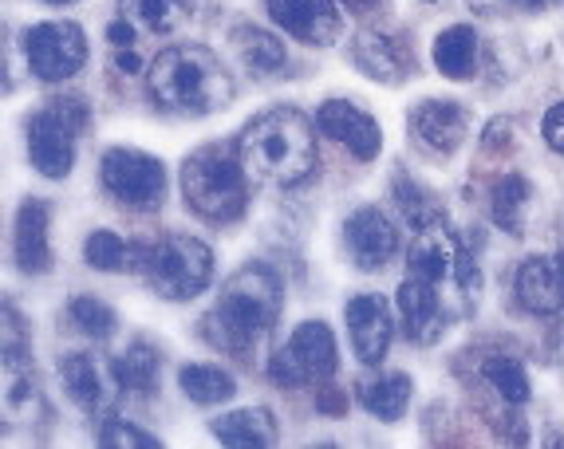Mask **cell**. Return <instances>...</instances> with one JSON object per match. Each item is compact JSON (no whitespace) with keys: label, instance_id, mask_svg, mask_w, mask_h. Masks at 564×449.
Returning a JSON list of instances; mask_svg holds the SVG:
<instances>
[{"label":"cell","instance_id":"6da1fadb","mask_svg":"<svg viewBox=\"0 0 564 449\" xmlns=\"http://www.w3.org/2000/svg\"><path fill=\"white\" fill-rule=\"evenodd\" d=\"M237 150H241L249 178L261 182V186L292 189L316 169V134H312V122L301 111H289V107L257 114L245 127Z\"/></svg>","mask_w":564,"mask_h":449},{"label":"cell","instance_id":"7a4b0ae2","mask_svg":"<svg viewBox=\"0 0 564 449\" xmlns=\"http://www.w3.org/2000/svg\"><path fill=\"white\" fill-rule=\"evenodd\" d=\"M276 319H281V281L269 269L253 264L221 288L206 319V336L229 355H249L257 339L276 328Z\"/></svg>","mask_w":564,"mask_h":449},{"label":"cell","instance_id":"3957f363","mask_svg":"<svg viewBox=\"0 0 564 449\" xmlns=\"http://www.w3.org/2000/svg\"><path fill=\"white\" fill-rule=\"evenodd\" d=\"M151 99L174 114H214L234 103V75L206 47H166L151 64Z\"/></svg>","mask_w":564,"mask_h":449},{"label":"cell","instance_id":"277c9868","mask_svg":"<svg viewBox=\"0 0 564 449\" xmlns=\"http://www.w3.org/2000/svg\"><path fill=\"white\" fill-rule=\"evenodd\" d=\"M127 269L139 272L162 299H194L214 281V253L198 237L170 233L154 244H134Z\"/></svg>","mask_w":564,"mask_h":449},{"label":"cell","instance_id":"5b68a950","mask_svg":"<svg viewBox=\"0 0 564 449\" xmlns=\"http://www.w3.org/2000/svg\"><path fill=\"white\" fill-rule=\"evenodd\" d=\"M249 169H245L241 154H229V146H202L198 154H189L182 166V194H186L189 209L206 221H237L249 206Z\"/></svg>","mask_w":564,"mask_h":449},{"label":"cell","instance_id":"8992f818","mask_svg":"<svg viewBox=\"0 0 564 449\" xmlns=\"http://www.w3.org/2000/svg\"><path fill=\"white\" fill-rule=\"evenodd\" d=\"M87 122L79 99H59L29 119V158L44 178H67L76 166V139Z\"/></svg>","mask_w":564,"mask_h":449},{"label":"cell","instance_id":"52a82bcc","mask_svg":"<svg viewBox=\"0 0 564 449\" xmlns=\"http://www.w3.org/2000/svg\"><path fill=\"white\" fill-rule=\"evenodd\" d=\"M339 366L336 355V336H332L328 324L321 319H308L301 328L292 331L289 343L269 359V379L284 391L292 386H304V383H328L332 374Z\"/></svg>","mask_w":564,"mask_h":449},{"label":"cell","instance_id":"ba28073f","mask_svg":"<svg viewBox=\"0 0 564 449\" xmlns=\"http://www.w3.org/2000/svg\"><path fill=\"white\" fill-rule=\"evenodd\" d=\"M24 56L36 79L44 84H67L87 64V36L72 20H44L24 32Z\"/></svg>","mask_w":564,"mask_h":449},{"label":"cell","instance_id":"9c48e42d","mask_svg":"<svg viewBox=\"0 0 564 449\" xmlns=\"http://www.w3.org/2000/svg\"><path fill=\"white\" fill-rule=\"evenodd\" d=\"M99 178L104 189L127 209H159L162 194H166V169L151 154H139V150H107L104 166H99Z\"/></svg>","mask_w":564,"mask_h":449},{"label":"cell","instance_id":"30bf717a","mask_svg":"<svg viewBox=\"0 0 564 449\" xmlns=\"http://www.w3.org/2000/svg\"><path fill=\"white\" fill-rule=\"evenodd\" d=\"M316 127H321L332 142L348 146L356 162H376L379 150H383L379 122L359 111L356 103H348V99H328V103L316 111Z\"/></svg>","mask_w":564,"mask_h":449},{"label":"cell","instance_id":"8fae6325","mask_svg":"<svg viewBox=\"0 0 564 449\" xmlns=\"http://www.w3.org/2000/svg\"><path fill=\"white\" fill-rule=\"evenodd\" d=\"M344 244H348V256L359 269H383L387 261H395L399 253V229L391 217H383L379 209L364 206L348 217L344 225Z\"/></svg>","mask_w":564,"mask_h":449},{"label":"cell","instance_id":"7c38bea8","mask_svg":"<svg viewBox=\"0 0 564 449\" xmlns=\"http://www.w3.org/2000/svg\"><path fill=\"white\" fill-rule=\"evenodd\" d=\"M518 304L533 316H556L564 311V249H556L553 256H529L521 261L518 281Z\"/></svg>","mask_w":564,"mask_h":449},{"label":"cell","instance_id":"4fadbf2b","mask_svg":"<svg viewBox=\"0 0 564 449\" xmlns=\"http://www.w3.org/2000/svg\"><path fill=\"white\" fill-rule=\"evenodd\" d=\"M269 17L276 20V29L312 47H324L339 36L336 0H269Z\"/></svg>","mask_w":564,"mask_h":449},{"label":"cell","instance_id":"5bb4252c","mask_svg":"<svg viewBox=\"0 0 564 449\" xmlns=\"http://www.w3.org/2000/svg\"><path fill=\"white\" fill-rule=\"evenodd\" d=\"M348 336L351 351L364 366L383 363L391 347V311L383 296H356L348 299Z\"/></svg>","mask_w":564,"mask_h":449},{"label":"cell","instance_id":"9a60e30c","mask_svg":"<svg viewBox=\"0 0 564 449\" xmlns=\"http://www.w3.org/2000/svg\"><path fill=\"white\" fill-rule=\"evenodd\" d=\"M458 261H462V244L443 221L419 229L411 241V253H406L411 276H419V281H426V284H443L446 276H454Z\"/></svg>","mask_w":564,"mask_h":449},{"label":"cell","instance_id":"2e32d148","mask_svg":"<svg viewBox=\"0 0 564 449\" xmlns=\"http://www.w3.org/2000/svg\"><path fill=\"white\" fill-rule=\"evenodd\" d=\"M411 134L434 154H454L466 142V111L451 99H423L411 111Z\"/></svg>","mask_w":564,"mask_h":449},{"label":"cell","instance_id":"e0dca14e","mask_svg":"<svg viewBox=\"0 0 564 449\" xmlns=\"http://www.w3.org/2000/svg\"><path fill=\"white\" fill-rule=\"evenodd\" d=\"M399 311H403V331L411 336V343L426 347L443 336L446 311H443V299H438V284H426L419 276H411L399 288Z\"/></svg>","mask_w":564,"mask_h":449},{"label":"cell","instance_id":"ac0fdd59","mask_svg":"<svg viewBox=\"0 0 564 449\" xmlns=\"http://www.w3.org/2000/svg\"><path fill=\"white\" fill-rule=\"evenodd\" d=\"M214 438L229 449H264L281 441V430L264 406H245V410L214 418Z\"/></svg>","mask_w":564,"mask_h":449},{"label":"cell","instance_id":"d6986e66","mask_svg":"<svg viewBox=\"0 0 564 449\" xmlns=\"http://www.w3.org/2000/svg\"><path fill=\"white\" fill-rule=\"evenodd\" d=\"M351 59L364 75L379 79V84H403L406 79V52L383 32L364 29L351 44Z\"/></svg>","mask_w":564,"mask_h":449},{"label":"cell","instance_id":"ffe728a7","mask_svg":"<svg viewBox=\"0 0 564 449\" xmlns=\"http://www.w3.org/2000/svg\"><path fill=\"white\" fill-rule=\"evenodd\" d=\"M47 206L44 201H24L17 213V264L24 272H32V276H40V272H47V264H52V244H47Z\"/></svg>","mask_w":564,"mask_h":449},{"label":"cell","instance_id":"44dd1931","mask_svg":"<svg viewBox=\"0 0 564 449\" xmlns=\"http://www.w3.org/2000/svg\"><path fill=\"white\" fill-rule=\"evenodd\" d=\"M411 374H376V379L359 383V403L367 406V414H376L379 421H399L406 414V406H411Z\"/></svg>","mask_w":564,"mask_h":449},{"label":"cell","instance_id":"7402d4cb","mask_svg":"<svg viewBox=\"0 0 564 449\" xmlns=\"http://www.w3.org/2000/svg\"><path fill=\"white\" fill-rule=\"evenodd\" d=\"M434 67L446 75V79H470L478 72V32L470 24H454L443 36L434 40Z\"/></svg>","mask_w":564,"mask_h":449},{"label":"cell","instance_id":"603a6c76","mask_svg":"<svg viewBox=\"0 0 564 449\" xmlns=\"http://www.w3.org/2000/svg\"><path fill=\"white\" fill-rule=\"evenodd\" d=\"M119 17L147 36H170L189 17L186 0H119Z\"/></svg>","mask_w":564,"mask_h":449},{"label":"cell","instance_id":"cb8c5ba5","mask_svg":"<svg viewBox=\"0 0 564 449\" xmlns=\"http://www.w3.org/2000/svg\"><path fill=\"white\" fill-rule=\"evenodd\" d=\"M234 47L237 56H241V64L249 67L253 75H273L284 67V44L273 36V32L264 29H253V24H245V29L234 32Z\"/></svg>","mask_w":564,"mask_h":449},{"label":"cell","instance_id":"d4e9b609","mask_svg":"<svg viewBox=\"0 0 564 449\" xmlns=\"http://www.w3.org/2000/svg\"><path fill=\"white\" fill-rule=\"evenodd\" d=\"M178 383H182V394H186L189 403H198V406H221L237 394L234 379H229L221 366H209V363L182 366Z\"/></svg>","mask_w":564,"mask_h":449},{"label":"cell","instance_id":"484cf974","mask_svg":"<svg viewBox=\"0 0 564 449\" xmlns=\"http://www.w3.org/2000/svg\"><path fill=\"white\" fill-rule=\"evenodd\" d=\"M115 383L131 394H151L159 386V351L147 343H134L127 355H119L111 363Z\"/></svg>","mask_w":564,"mask_h":449},{"label":"cell","instance_id":"4316f807","mask_svg":"<svg viewBox=\"0 0 564 449\" xmlns=\"http://www.w3.org/2000/svg\"><path fill=\"white\" fill-rule=\"evenodd\" d=\"M486 383L506 398L509 406H525L529 403V374L518 359L509 355H498V359H486Z\"/></svg>","mask_w":564,"mask_h":449},{"label":"cell","instance_id":"83f0119b","mask_svg":"<svg viewBox=\"0 0 564 449\" xmlns=\"http://www.w3.org/2000/svg\"><path fill=\"white\" fill-rule=\"evenodd\" d=\"M64 391L76 398L79 406L95 410L99 398H104V383H99V371L87 355H67L64 359Z\"/></svg>","mask_w":564,"mask_h":449},{"label":"cell","instance_id":"f1b7e54d","mask_svg":"<svg viewBox=\"0 0 564 449\" xmlns=\"http://www.w3.org/2000/svg\"><path fill=\"white\" fill-rule=\"evenodd\" d=\"M529 201V182L518 178V174H509V178H501L498 186H494V221L501 225V229H509V233H518L521 229V206Z\"/></svg>","mask_w":564,"mask_h":449},{"label":"cell","instance_id":"f546056e","mask_svg":"<svg viewBox=\"0 0 564 449\" xmlns=\"http://www.w3.org/2000/svg\"><path fill=\"white\" fill-rule=\"evenodd\" d=\"M395 206L403 209V217L411 221V229L419 233V229H426V225H434L438 221V206H434L431 197L423 194V189L414 186L411 178H403V174H395Z\"/></svg>","mask_w":564,"mask_h":449},{"label":"cell","instance_id":"4dcf8cb0","mask_svg":"<svg viewBox=\"0 0 564 449\" xmlns=\"http://www.w3.org/2000/svg\"><path fill=\"white\" fill-rule=\"evenodd\" d=\"M72 324H76L79 331H87L91 339H111L115 336V311L107 308L104 299H95V296L72 299Z\"/></svg>","mask_w":564,"mask_h":449},{"label":"cell","instance_id":"1f68e13d","mask_svg":"<svg viewBox=\"0 0 564 449\" xmlns=\"http://www.w3.org/2000/svg\"><path fill=\"white\" fill-rule=\"evenodd\" d=\"M84 261L91 264V269H99V272H115V269H122V264H127V244H122L115 233H107V229H99V233L87 237Z\"/></svg>","mask_w":564,"mask_h":449},{"label":"cell","instance_id":"d6a6232c","mask_svg":"<svg viewBox=\"0 0 564 449\" xmlns=\"http://www.w3.org/2000/svg\"><path fill=\"white\" fill-rule=\"evenodd\" d=\"M99 446L104 449H159L162 441L154 438V434L139 430V426H131V421H107L104 430H99Z\"/></svg>","mask_w":564,"mask_h":449},{"label":"cell","instance_id":"836d02e7","mask_svg":"<svg viewBox=\"0 0 564 449\" xmlns=\"http://www.w3.org/2000/svg\"><path fill=\"white\" fill-rule=\"evenodd\" d=\"M541 134H545V142L556 150V154H564V103L549 107L545 122H541Z\"/></svg>","mask_w":564,"mask_h":449},{"label":"cell","instance_id":"e575fe53","mask_svg":"<svg viewBox=\"0 0 564 449\" xmlns=\"http://www.w3.org/2000/svg\"><path fill=\"white\" fill-rule=\"evenodd\" d=\"M316 406H321V414H328V418H344V414H348V398H344V391H336V386H324V391L316 394Z\"/></svg>","mask_w":564,"mask_h":449},{"label":"cell","instance_id":"d590c367","mask_svg":"<svg viewBox=\"0 0 564 449\" xmlns=\"http://www.w3.org/2000/svg\"><path fill=\"white\" fill-rule=\"evenodd\" d=\"M115 67H122L127 75L142 72V56L134 52V47H115Z\"/></svg>","mask_w":564,"mask_h":449},{"label":"cell","instance_id":"8d00e7d4","mask_svg":"<svg viewBox=\"0 0 564 449\" xmlns=\"http://www.w3.org/2000/svg\"><path fill=\"white\" fill-rule=\"evenodd\" d=\"M339 4H344L348 12H356V17H371V12H376L383 0H339Z\"/></svg>","mask_w":564,"mask_h":449},{"label":"cell","instance_id":"74e56055","mask_svg":"<svg viewBox=\"0 0 564 449\" xmlns=\"http://www.w3.org/2000/svg\"><path fill=\"white\" fill-rule=\"evenodd\" d=\"M509 4H518V9H529V12H536L545 0H509Z\"/></svg>","mask_w":564,"mask_h":449},{"label":"cell","instance_id":"f35d334b","mask_svg":"<svg viewBox=\"0 0 564 449\" xmlns=\"http://www.w3.org/2000/svg\"><path fill=\"white\" fill-rule=\"evenodd\" d=\"M44 4H56V9H64V4H76V0H44Z\"/></svg>","mask_w":564,"mask_h":449},{"label":"cell","instance_id":"ab89813d","mask_svg":"<svg viewBox=\"0 0 564 449\" xmlns=\"http://www.w3.org/2000/svg\"><path fill=\"white\" fill-rule=\"evenodd\" d=\"M553 4H556V9H564V0H553Z\"/></svg>","mask_w":564,"mask_h":449},{"label":"cell","instance_id":"60d3db41","mask_svg":"<svg viewBox=\"0 0 564 449\" xmlns=\"http://www.w3.org/2000/svg\"><path fill=\"white\" fill-rule=\"evenodd\" d=\"M426 4H434V0H426Z\"/></svg>","mask_w":564,"mask_h":449}]
</instances>
